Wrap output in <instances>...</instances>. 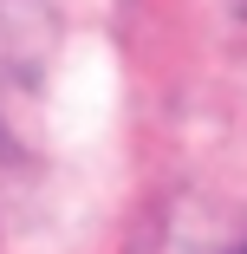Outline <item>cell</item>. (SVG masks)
I'll return each instance as SVG.
<instances>
[{
  "instance_id": "1",
  "label": "cell",
  "mask_w": 247,
  "mask_h": 254,
  "mask_svg": "<svg viewBox=\"0 0 247 254\" xmlns=\"http://www.w3.org/2000/svg\"><path fill=\"white\" fill-rule=\"evenodd\" d=\"M143 254H247V209L215 189H176L143 228Z\"/></svg>"
}]
</instances>
